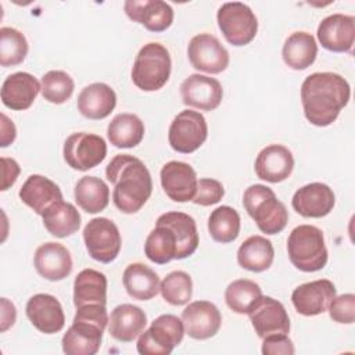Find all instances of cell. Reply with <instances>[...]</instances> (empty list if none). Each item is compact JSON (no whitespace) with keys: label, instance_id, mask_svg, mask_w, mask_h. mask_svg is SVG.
Returning <instances> with one entry per match:
<instances>
[{"label":"cell","instance_id":"obj_19","mask_svg":"<svg viewBox=\"0 0 355 355\" xmlns=\"http://www.w3.org/2000/svg\"><path fill=\"white\" fill-rule=\"evenodd\" d=\"M29 322L44 334H54L64 329L65 315L60 301L50 294H35L25 308Z\"/></svg>","mask_w":355,"mask_h":355},{"label":"cell","instance_id":"obj_1","mask_svg":"<svg viewBox=\"0 0 355 355\" xmlns=\"http://www.w3.org/2000/svg\"><path fill=\"white\" fill-rule=\"evenodd\" d=\"M351 87L345 78L334 72H315L301 85V103L305 118L315 126L331 125L348 104Z\"/></svg>","mask_w":355,"mask_h":355},{"label":"cell","instance_id":"obj_8","mask_svg":"<svg viewBox=\"0 0 355 355\" xmlns=\"http://www.w3.org/2000/svg\"><path fill=\"white\" fill-rule=\"evenodd\" d=\"M216 21L225 39L232 46H245L258 32V19L252 10L240 1L223 3L216 14Z\"/></svg>","mask_w":355,"mask_h":355},{"label":"cell","instance_id":"obj_42","mask_svg":"<svg viewBox=\"0 0 355 355\" xmlns=\"http://www.w3.org/2000/svg\"><path fill=\"white\" fill-rule=\"evenodd\" d=\"M225 196V189L222 183L216 179L211 178H202L197 180V190L196 196L191 200L197 205L208 207L219 202Z\"/></svg>","mask_w":355,"mask_h":355},{"label":"cell","instance_id":"obj_26","mask_svg":"<svg viewBox=\"0 0 355 355\" xmlns=\"http://www.w3.org/2000/svg\"><path fill=\"white\" fill-rule=\"evenodd\" d=\"M18 196L25 205L40 216L47 208L62 200L58 184L42 175H31L19 189Z\"/></svg>","mask_w":355,"mask_h":355},{"label":"cell","instance_id":"obj_22","mask_svg":"<svg viewBox=\"0 0 355 355\" xmlns=\"http://www.w3.org/2000/svg\"><path fill=\"white\" fill-rule=\"evenodd\" d=\"M294 168L293 153L282 144H270L259 151L254 169L259 179L269 183L286 180Z\"/></svg>","mask_w":355,"mask_h":355},{"label":"cell","instance_id":"obj_23","mask_svg":"<svg viewBox=\"0 0 355 355\" xmlns=\"http://www.w3.org/2000/svg\"><path fill=\"white\" fill-rule=\"evenodd\" d=\"M123 8L132 21L141 24L150 32H164L173 22V10L162 0H128Z\"/></svg>","mask_w":355,"mask_h":355},{"label":"cell","instance_id":"obj_3","mask_svg":"<svg viewBox=\"0 0 355 355\" xmlns=\"http://www.w3.org/2000/svg\"><path fill=\"white\" fill-rule=\"evenodd\" d=\"M107 324L105 305L93 304L76 308L73 322L61 340L62 351L67 355L97 354Z\"/></svg>","mask_w":355,"mask_h":355},{"label":"cell","instance_id":"obj_33","mask_svg":"<svg viewBox=\"0 0 355 355\" xmlns=\"http://www.w3.org/2000/svg\"><path fill=\"white\" fill-rule=\"evenodd\" d=\"M47 232L58 239L72 236L80 227V215L73 204L57 201L42 215Z\"/></svg>","mask_w":355,"mask_h":355},{"label":"cell","instance_id":"obj_46","mask_svg":"<svg viewBox=\"0 0 355 355\" xmlns=\"http://www.w3.org/2000/svg\"><path fill=\"white\" fill-rule=\"evenodd\" d=\"M17 311L12 302H10L7 298H1V331H6L8 327H11L15 323Z\"/></svg>","mask_w":355,"mask_h":355},{"label":"cell","instance_id":"obj_4","mask_svg":"<svg viewBox=\"0 0 355 355\" xmlns=\"http://www.w3.org/2000/svg\"><path fill=\"white\" fill-rule=\"evenodd\" d=\"M243 205L265 234L280 233L288 222L286 205L277 200L275 191L265 184H252L245 189Z\"/></svg>","mask_w":355,"mask_h":355},{"label":"cell","instance_id":"obj_10","mask_svg":"<svg viewBox=\"0 0 355 355\" xmlns=\"http://www.w3.org/2000/svg\"><path fill=\"white\" fill-rule=\"evenodd\" d=\"M83 240L89 255L101 262H112L122 245L118 226L108 218H93L83 229Z\"/></svg>","mask_w":355,"mask_h":355},{"label":"cell","instance_id":"obj_24","mask_svg":"<svg viewBox=\"0 0 355 355\" xmlns=\"http://www.w3.org/2000/svg\"><path fill=\"white\" fill-rule=\"evenodd\" d=\"M42 90L37 79L28 72L8 75L1 85V101L14 111L28 110Z\"/></svg>","mask_w":355,"mask_h":355},{"label":"cell","instance_id":"obj_20","mask_svg":"<svg viewBox=\"0 0 355 355\" xmlns=\"http://www.w3.org/2000/svg\"><path fill=\"white\" fill-rule=\"evenodd\" d=\"M334 202L333 190L320 182L302 186L294 193L291 200L294 211L304 218H323L331 212Z\"/></svg>","mask_w":355,"mask_h":355},{"label":"cell","instance_id":"obj_31","mask_svg":"<svg viewBox=\"0 0 355 355\" xmlns=\"http://www.w3.org/2000/svg\"><path fill=\"white\" fill-rule=\"evenodd\" d=\"M283 61L287 67L295 71H302L311 67L318 55V44L315 37L308 32L291 33L282 50Z\"/></svg>","mask_w":355,"mask_h":355},{"label":"cell","instance_id":"obj_29","mask_svg":"<svg viewBox=\"0 0 355 355\" xmlns=\"http://www.w3.org/2000/svg\"><path fill=\"white\" fill-rule=\"evenodd\" d=\"M157 222L168 225L178 239V257L176 259H184L193 255L198 247V232L196 220L179 211L165 212L158 216Z\"/></svg>","mask_w":355,"mask_h":355},{"label":"cell","instance_id":"obj_36","mask_svg":"<svg viewBox=\"0 0 355 355\" xmlns=\"http://www.w3.org/2000/svg\"><path fill=\"white\" fill-rule=\"evenodd\" d=\"M146 257L158 265H165L178 257V239L173 230L161 222L148 233L144 243Z\"/></svg>","mask_w":355,"mask_h":355},{"label":"cell","instance_id":"obj_18","mask_svg":"<svg viewBox=\"0 0 355 355\" xmlns=\"http://www.w3.org/2000/svg\"><path fill=\"white\" fill-rule=\"evenodd\" d=\"M322 47L334 53H349L355 40V18L345 14H331L318 26Z\"/></svg>","mask_w":355,"mask_h":355},{"label":"cell","instance_id":"obj_38","mask_svg":"<svg viewBox=\"0 0 355 355\" xmlns=\"http://www.w3.org/2000/svg\"><path fill=\"white\" fill-rule=\"evenodd\" d=\"M262 297V290L258 283L248 279L232 282L225 291L226 305L236 313H248L254 304Z\"/></svg>","mask_w":355,"mask_h":355},{"label":"cell","instance_id":"obj_25","mask_svg":"<svg viewBox=\"0 0 355 355\" xmlns=\"http://www.w3.org/2000/svg\"><path fill=\"white\" fill-rule=\"evenodd\" d=\"M147 316L144 311L133 304L115 306L108 318L110 334L122 343H132L146 329Z\"/></svg>","mask_w":355,"mask_h":355},{"label":"cell","instance_id":"obj_45","mask_svg":"<svg viewBox=\"0 0 355 355\" xmlns=\"http://www.w3.org/2000/svg\"><path fill=\"white\" fill-rule=\"evenodd\" d=\"M1 165H3V180H1L0 190L4 191L15 183L21 169L15 159L7 158V157H1Z\"/></svg>","mask_w":355,"mask_h":355},{"label":"cell","instance_id":"obj_5","mask_svg":"<svg viewBox=\"0 0 355 355\" xmlns=\"http://www.w3.org/2000/svg\"><path fill=\"white\" fill-rule=\"evenodd\" d=\"M287 252L291 263L302 272H316L327 263L329 254L323 232L312 225H300L291 230Z\"/></svg>","mask_w":355,"mask_h":355},{"label":"cell","instance_id":"obj_35","mask_svg":"<svg viewBox=\"0 0 355 355\" xmlns=\"http://www.w3.org/2000/svg\"><path fill=\"white\" fill-rule=\"evenodd\" d=\"M76 204L87 214H97L107 208L110 202V189L107 183L96 176L80 178L73 190Z\"/></svg>","mask_w":355,"mask_h":355},{"label":"cell","instance_id":"obj_21","mask_svg":"<svg viewBox=\"0 0 355 355\" xmlns=\"http://www.w3.org/2000/svg\"><path fill=\"white\" fill-rule=\"evenodd\" d=\"M36 272L50 280L60 282L68 277L72 272V258L67 247L55 241L40 244L33 257Z\"/></svg>","mask_w":355,"mask_h":355},{"label":"cell","instance_id":"obj_17","mask_svg":"<svg viewBox=\"0 0 355 355\" xmlns=\"http://www.w3.org/2000/svg\"><path fill=\"white\" fill-rule=\"evenodd\" d=\"M184 333L194 340L214 337L222 324V316L215 304L209 301L190 302L182 312Z\"/></svg>","mask_w":355,"mask_h":355},{"label":"cell","instance_id":"obj_28","mask_svg":"<svg viewBox=\"0 0 355 355\" xmlns=\"http://www.w3.org/2000/svg\"><path fill=\"white\" fill-rule=\"evenodd\" d=\"M123 287L126 293L139 301H148L154 298L159 291V277L147 265L141 262L130 263L125 268L122 276Z\"/></svg>","mask_w":355,"mask_h":355},{"label":"cell","instance_id":"obj_27","mask_svg":"<svg viewBox=\"0 0 355 355\" xmlns=\"http://www.w3.org/2000/svg\"><path fill=\"white\" fill-rule=\"evenodd\" d=\"M116 105V94L111 86L96 82L82 89L78 96V111L87 119H104Z\"/></svg>","mask_w":355,"mask_h":355},{"label":"cell","instance_id":"obj_32","mask_svg":"<svg viewBox=\"0 0 355 355\" xmlns=\"http://www.w3.org/2000/svg\"><path fill=\"white\" fill-rule=\"evenodd\" d=\"M275 250L266 237L251 236L241 243L237 251V262L241 268L259 273L270 268Z\"/></svg>","mask_w":355,"mask_h":355},{"label":"cell","instance_id":"obj_41","mask_svg":"<svg viewBox=\"0 0 355 355\" xmlns=\"http://www.w3.org/2000/svg\"><path fill=\"white\" fill-rule=\"evenodd\" d=\"M42 96L53 104L68 101L73 93V79L64 71H49L42 76Z\"/></svg>","mask_w":355,"mask_h":355},{"label":"cell","instance_id":"obj_16","mask_svg":"<svg viewBox=\"0 0 355 355\" xmlns=\"http://www.w3.org/2000/svg\"><path fill=\"white\" fill-rule=\"evenodd\" d=\"M161 186L175 202L191 201L197 190V175L191 165L182 161L166 162L161 172Z\"/></svg>","mask_w":355,"mask_h":355},{"label":"cell","instance_id":"obj_43","mask_svg":"<svg viewBox=\"0 0 355 355\" xmlns=\"http://www.w3.org/2000/svg\"><path fill=\"white\" fill-rule=\"evenodd\" d=\"M330 318L343 324H351L355 320V295L352 293L334 297L329 308Z\"/></svg>","mask_w":355,"mask_h":355},{"label":"cell","instance_id":"obj_47","mask_svg":"<svg viewBox=\"0 0 355 355\" xmlns=\"http://www.w3.org/2000/svg\"><path fill=\"white\" fill-rule=\"evenodd\" d=\"M17 130L12 121L7 118V115L1 114V147H7L15 140Z\"/></svg>","mask_w":355,"mask_h":355},{"label":"cell","instance_id":"obj_11","mask_svg":"<svg viewBox=\"0 0 355 355\" xmlns=\"http://www.w3.org/2000/svg\"><path fill=\"white\" fill-rule=\"evenodd\" d=\"M208 136V125L202 114L193 110L180 111L171 122L168 141L171 147L182 154L198 150Z\"/></svg>","mask_w":355,"mask_h":355},{"label":"cell","instance_id":"obj_7","mask_svg":"<svg viewBox=\"0 0 355 355\" xmlns=\"http://www.w3.org/2000/svg\"><path fill=\"white\" fill-rule=\"evenodd\" d=\"M184 336L183 320L175 315L165 313L154 319L137 340L136 348L141 355H169Z\"/></svg>","mask_w":355,"mask_h":355},{"label":"cell","instance_id":"obj_12","mask_svg":"<svg viewBox=\"0 0 355 355\" xmlns=\"http://www.w3.org/2000/svg\"><path fill=\"white\" fill-rule=\"evenodd\" d=\"M189 61L193 68L207 73H220L229 65V53L211 33H200L191 37L187 47Z\"/></svg>","mask_w":355,"mask_h":355},{"label":"cell","instance_id":"obj_9","mask_svg":"<svg viewBox=\"0 0 355 355\" xmlns=\"http://www.w3.org/2000/svg\"><path fill=\"white\" fill-rule=\"evenodd\" d=\"M62 155L68 166L85 172L104 161L107 155V143L98 135L76 132L67 137Z\"/></svg>","mask_w":355,"mask_h":355},{"label":"cell","instance_id":"obj_34","mask_svg":"<svg viewBox=\"0 0 355 355\" xmlns=\"http://www.w3.org/2000/svg\"><path fill=\"white\" fill-rule=\"evenodd\" d=\"M107 136L111 144L118 148H133L143 140L144 123L135 114H118L108 123Z\"/></svg>","mask_w":355,"mask_h":355},{"label":"cell","instance_id":"obj_2","mask_svg":"<svg viewBox=\"0 0 355 355\" xmlns=\"http://www.w3.org/2000/svg\"><path fill=\"white\" fill-rule=\"evenodd\" d=\"M105 176L114 184L112 201L123 214L140 211L153 193V180L147 166L130 154L115 155L105 168Z\"/></svg>","mask_w":355,"mask_h":355},{"label":"cell","instance_id":"obj_14","mask_svg":"<svg viewBox=\"0 0 355 355\" xmlns=\"http://www.w3.org/2000/svg\"><path fill=\"white\" fill-rule=\"evenodd\" d=\"M180 96L182 101L189 107L201 111H212L219 107L223 97V89L215 78L193 73L182 82Z\"/></svg>","mask_w":355,"mask_h":355},{"label":"cell","instance_id":"obj_30","mask_svg":"<svg viewBox=\"0 0 355 355\" xmlns=\"http://www.w3.org/2000/svg\"><path fill=\"white\" fill-rule=\"evenodd\" d=\"M93 304H107V277L96 269H83L73 282V305L80 308Z\"/></svg>","mask_w":355,"mask_h":355},{"label":"cell","instance_id":"obj_6","mask_svg":"<svg viewBox=\"0 0 355 355\" xmlns=\"http://www.w3.org/2000/svg\"><path fill=\"white\" fill-rule=\"evenodd\" d=\"M172 61L169 51L161 43L144 44L132 67V82L144 92L159 90L171 76Z\"/></svg>","mask_w":355,"mask_h":355},{"label":"cell","instance_id":"obj_15","mask_svg":"<svg viewBox=\"0 0 355 355\" xmlns=\"http://www.w3.org/2000/svg\"><path fill=\"white\" fill-rule=\"evenodd\" d=\"M336 297V287L327 279H319L300 284L291 294L295 311L304 316H315L327 311Z\"/></svg>","mask_w":355,"mask_h":355},{"label":"cell","instance_id":"obj_44","mask_svg":"<svg viewBox=\"0 0 355 355\" xmlns=\"http://www.w3.org/2000/svg\"><path fill=\"white\" fill-rule=\"evenodd\" d=\"M262 340L263 355H293L295 352L294 344L287 334H272Z\"/></svg>","mask_w":355,"mask_h":355},{"label":"cell","instance_id":"obj_40","mask_svg":"<svg viewBox=\"0 0 355 355\" xmlns=\"http://www.w3.org/2000/svg\"><path fill=\"white\" fill-rule=\"evenodd\" d=\"M162 298L175 306L187 304L193 295V282L189 273L173 270L168 273L159 284Z\"/></svg>","mask_w":355,"mask_h":355},{"label":"cell","instance_id":"obj_13","mask_svg":"<svg viewBox=\"0 0 355 355\" xmlns=\"http://www.w3.org/2000/svg\"><path fill=\"white\" fill-rule=\"evenodd\" d=\"M247 315L259 338L290 331V318L284 305L272 297L262 295Z\"/></svg>","mask_w":355,"mask_h":355},{"label":"cell","instance_id":"obj_39","mask_svg":"<svg viewBox=\"0 0 355 355\" xmlns=\"http://www.w3.org/2000/svg\"><path fill=\"white\" fill-rule=\"evenodd\" d=\"M28 54V42L22 32L15 28L0 29V65L12 67L21 64Z\"/></svg>","mask_w":355,"mask_h":355},{"label":"cell","instance_id":"obj_37","mask_svg":"<svg viewBox=\"0 0 355 355\" xmlns=\"http://www.w3.org/2000/svg\"><path fill=\"white\" fill-rule=\"evenodd\" d=\"M208 232L218 243L227 244L234 241L240 233L239 212L229 205L215 208L208 218Z\"/></svg>","mask_w":355,"mask_h":355}]
</instances>
